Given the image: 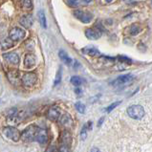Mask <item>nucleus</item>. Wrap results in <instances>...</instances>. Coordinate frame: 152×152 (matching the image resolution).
<instances>
[{"mask_svg":"<svg viewBox=\"0 0 152 152\" xmlns=\"http://www.w3.org/2000/svg\"><path fill=\"white\" fill-rule=\"evenodd\" d=\"M141 31V28L139 27L137 24H133L131 26V28H130V34H132V36H136Z\"/></svg>","mask_w":152,"mask_h":152,"instance_id":"23","label":"nucleus"},{"mask_svg":"<svg viewBox=\"0 0 152 152\" xmlns=\"http://www.w3.org/2000/svg\"><path fill=\"white\" fill-rule=\"evenodd\" d=\"M61 81V69L59 68V70L58 72V74H56V80H55V85H58L59 84V82Z\"/></svg>","mask_w":152,"mask_h":152,"instance_id":"25","label":"nucleus"},{"mask_svg":"<svg viewBox=\"0 0 152 152\" xmlns=\"http://www.w3.org/2000/svg\"><path fill=\"white\" fill-rule=\"evenodd\" d=\"M74 15H75L76 18L80 20L82 23H89L91 20L93 19V15L91 12H83L80 10H76L74 11Z\"/></svg>","mask_w":152,"mask_h":152,"instance_id":"6","label":"nucleus"},{"mask_svg":"<svg viewBox=\"0 0 152 152\" xmlns=\"http://www.w3.org/2000/svg\"><path fill=\"white\" fill-rule=\"evenodd\" d=\"M59 123H60V124L62 125V126L69 128V127H71L73 125V120H72L71 116L69 114H64L63 116H61V118H60Z\"/></svg>","mask_w":152,"mask_h":152,"instance_id":"14","label":"nucleus"},{"mask_svg":"<svg viewBox=\"0 0 152 152\" xmlns=\"http://www.w3.org/2000/svg\"><path fill=\"white\" fill-rule=\"evenodd\" d=\"M37 62V58L36 56L32 54H27L25 56V58H24V66L26 68H32L36 65Z\"/></svg>","mask_w":152,"mask_h":152,"instance_id":"13","label":"nucleus"},{"mask_svg":"<svg viewBox=\"0 0 152 152\" xmlns=\"http://www.w3.org/2000/svg\"><path fill=\"white\" fill-rule=\"evenodd\" d=\"M127 114L131 117L132 119L141 120L145 116V109L142 105H131L127 108Z\"/></svg>","mask_w":152,"mask_h":152,"instance_id":"2","label":"nucleus"},{"mask_svg":"<svg viewBox=\"0 0 152 152\" xmlns=\"http://www.w3.org/2000/svg\"><path fill=\"white\" fill-rule=\"evenodd\" d=\"M60 141H61L63 145H67V146L70 145L72 142V136L70 132L67 131V130H64L61 133V135H60Z\"/></svg>","mask_w":152,"mask_h":152,"instance_id":"15","label":"nucleus"},{"mask_svg":"<svg viewBox=\"0 0 152 152\" xmlns=\"http://www.w3.org/2000/svg\"><path fill=\"white\" fill-rule=\"evenodd\" d=\"M22 6L27 9V10H31L33 8V0H20Z\"/></svg>","mask_w":152,"mask_h":152,"instance_id":"22","label":"nucleus"},{"mask_svg":"<svg viewBox=\"0 0 152 152\" xmlns=\"http://www.w3.org/2000/svg\"><path fill=\"white\" fill-rule=\"evenodd\" d=\"M37 15H38V19H39L40 25L42 26L43 28H46L47 27V21H46V16H45L44 12L39 11L37 12Z\"/></svg>","mask_w":152,"mask_h":152,"instance_id":"20","label":"nucleus"},{"mask_svg":"<svg viewBox=\"0 0 152 152\" xmlns=\"http://www.w3.org/2000/svg\"><path fill=\"white\" fill-rule=\"evenodd\" d=\"M75 91H76V93H77V94H80V93H81V90H80V88H77Z\"/></svg>","mask_w":152,"mask_h":152,"instance_id":"33","label":"nucleus"},{"mask_svg":"<svg viewBox=\"0 0 152 152\" xmlns=\"http://www.w3.org/2000/svg\"><path fill=\"white\" fill-rule=\"evenodd\" d=\"M21 81L24 86L26 87H32L37 81V76L36 73L34 72H28L25 73L24 75L21 77Z\"/></svg>","mask_w":152,"mask_h":152,"instance_id":"3","label":"nucleus"},{"mask_svg":"<svg viewBox=\"0 0 152 152\" xmlns=\"http://www.w3.org/2000/svg\"><path fill=\"white\" fill-rule=\"evenodd\" d=\"M3 58L6 60L8 63L16 65L19 63V56L15 52H10V53L3 54Z\"/></svg>","mask_w":152,"mask_h":152,"instance_id":"10","label":"nucleus"},{"mask_svg":"<svg viewBox=\"0 0 152 152\" xmlns=\"http://www.w3.org/2000/svg\"><path fill=\"white\" fill-rule=\"evenodd\" d=\"M45 152H56V146H54V145H50L48 148L46 149Z\"/></svg>","mask_w":152,"mask_h":152,"instance_id":"30","label":"nucleus"},{"mask_svg":"<svg viewBox=\"0 0 152 152\" xmlns=\"http://www.w3.org/2000/svg\"><path fill=\"white\" fill-rule=\"evenodd\" d=\"M37 129L38 128L36 125H30V126H28L21 133V139H22V141L26 142H30L36 140V134Z\"/></svg>","mask_w":152,"mask_h":152,"instance_id":"1","label":"nucleus"},{"mask_svg":"<svg viewBox=\"0 0 152 152\" xmlns=\"http://www.w3.org/2000/svg\"><path fill=\"white\" fill-rule=\"evenodd\" d=\"M102 121H103V118H102L101 120H99V126L102 124Z\"/></svg>","mask_w":152,"mask_h":152,"instance_id":"34","label":"nucleus"},{"mask_svg":"<svg viewBox=\"0 0 152 152\" xmlns=\"http://www.w3.org/2000/svg\"><path fill=\"white\" fill-rule=\"evenodd\" d=\"M48 140H49V136L47 130L44 128H38L36 134V141L41 145H44L48 142Z\"/></svg>","mask_w":152,"mask_h":152,"instance_id":"9","label":"nucleus"},{"mask_svg":"<svg viewBox=\"0 0 152 152\" xmlns=\"http://www.w3.org/2000/svg\"><path fill=\"white\" fill-rule=\"evenodd\" d=\"M90 152H101V151H99V148H96V147H94V148L91 149V151H90Z\"/></svg>","mask_w":152,"mask_h":152,"instance_id":"32","label":"nucleus"},{"mask_svg":"<svg viewBox=\"0 0 152 152\" xmlns=\"http://www.w3.org/2000/svg\"><path fill=\"white\" fill-rule=\"evenodd\" d=\"M3 133L7 138L11 139L14 142H18L19 139L21 138V133L17 128L12 127V126H7L3 129Z\"/></svg>","mask_w":152,"mask_h":152,"instance_id":"4","label":"nucleus"},{"mask_svg":"<svg viewBox=\"0 0 152 152\" xmlns=\"http://www.w3.org/2000/svg\"><path fill=\"white\" fill-rule=\"evenodd\" d=\"M68 2H69V5H71V6H77L76 0H68Z\"/></svg>","mask_w":152,"mask_h":152,"instance_id":"31","label":"nucleus"},{"mask_svg":"<svg viewBox=\"0 0 152 152\" xmlns=\"http://www.w3.org/2000/svg\"><path fill=\"white\" fill-rule=\"evenodd\" d=\"M58 56H59L60 59H61L66 65H71L72 64V59L70 58V56L67 55V53L65 51L60 50L59 53H58Z\"/></svg>","mask_w":152,"mask_h":152,"instance_id":"19","label":"nucleus"},{"mask_svg":"<svg viewBox=\"0 0 152 152\" xmlns=\"http://www.w3.org/2000/svg\"><path fill=\"white\" fill-rule=\"evenodd\" d=\"M26 33L23 29L19 27H14L10 30L9 33V37L11 38L12 41H20L25 38Z\"/></svg>","mask_w":152,"mask_h":152,"instance_id":"5","label":"nucleus"},{"mask_svg":"<svg viewBox=\"0 0 152 152\" xmlns=\"http://www.w3.org/2000/svg\"><path fill=\"white\" fill-rule=\"evenodd\" d=\"M86 129H87V127H86V124L83 126V128H82L81 132H80V138L82 141H84L86 137H87V131H86Z\"/></svg>","mask_w":152,"mask_h":152,"instance_id":"26","label":"nucleus"},{"mask_svg":"<svg viewBox=\"0 0 152 152\" xmlns=\"http://www.w3.org/2000/svg\"><path fill=\"white\" fill-rule=\"evenodd\" d=\"M119 60H120V61L125 62V63H128V64L131 63V60H130L128 58H126V56H119Z\"/></svg>","mask_w":152,"mask_h":152,"instance_id":"28","label":"nucleus"},{"mask_svg":"<svg viewBox=\"0 0 152 152\" xmlns=\"http://www.w3.org/2000/svg\"><path fill=\"white\" fill-rule=\"evenodd\" d=\"M85 36L88 39L97 40L102 37V31L98 28H88L85 30Z\"/></svg>","mask_w":152,"mask_h":152,"instance_id":"8","label":"nucleus"},{"mask_svg":"<svg viewBox=\"0 0 152 152\" xmlns=\"http://www.w3.org/2000/svg\"><path fill=\"white\" fill-rule=\"evenodd\" d=\"M58 152H70L69 151V147L67 145H61L59 147V149H58Z\"/></svg>","mask_w":152,"mask_h":152,"instance_id":"29","label":"nucleus"},{"mask_svg":"<svg viewBox=\"0 0 152 152\" xmlns=\"http://www.w3.org/2000/svg\"><path fill=\"white\" fill-rule=\"evenodd\" d=\"M75 106H76V109L79 111L80 113H81V114H84L85 113V105L83 103H81V102H77L75 104Z\"/></svg>","mask_w":152,"mask_h":152,"instance_id":"24","label":"nucleus"},{"mask_svg":"<svg viewBox=\"0 0 152 152\" xmlns=\"http://www.w3.org/2000/svg\"><path fill=\"white\" fill-rule=\"evenodd\" d=\"M82 53L87 55V56H99V52L98 49L94 48V47H85L81 50Z\"/></svg>","mask_w":152,"mask_h":152,"instance_id":"18","label":"nucleus"},{"mask_svg":"<svg viewBox=\"0 0 152 152\" xmlns=\"http://www.w3.org/2000/svg\"><path fill=\"white\" fill-rule=\"evenodd\" d=\"M135 79L134 77V76L130 75V74H128V75H124V76H121L119 77H117V79L112 81V85L114 86H123V85H126L128 83H131V82L133 81V80Z\"/></svg>","mask_w":152,"mask_h":152,"instance_id":"7","label":"nucleus"},{"mask_svg":"<svg viewBox=\"0 0 152 152\" xmlns=\"http://www.w3.org/2000/svg\"><path fill=\"white\" fill-rule=\"evenodd\" d=\"M19 23L22 25L23 27L29 29L32 27V25L34 23V17L32 15H25L20 18Z\"/></svg>","mask_w":152,"mask_h":152,"instance_id":"12","label":"nucleus"},{"mask_svg":"<svg viewBox=\"0 0 152 152\" xmlns=\"http://www.w3.org/2000/svg\"><path fill=\"white\" fill-rule=\"evenodd\" d=\"M15 41H12L10 37H7L2 41H0V49L1 50H8L9 48H12L14 46Z\"/></svg>","mask_w":152,"mask_h":152,"instance_id":"16","label":"nucleus"},{"mask_svg":"<svg viewBox=\"0 0 152 152\" xmlns=\"http://www.w3.org/2000/svg\"><path fill=\"white\" fill-rule=\"evenodd\" d=\"M59 116H60V110L56 106L51 107L48 113H47V118L50 121H58L59 119Z\"/></svg>","mask_w":152,"mask_h":152,"instance_id":"11","label":"nucleus"},{"mask_svg":"<svg viewBox=\"0 0 152 152\" xmlns=\"http://www.w3.org/2000/svg\"><path fill=\"white\" fill-rule=\"evenodd\" d=\"M121 103V102H114V103H112L110 106H108L107 108H106V111L107 112H111L113 109H114L115 107H117L118 106V104H120Z\"/></svg>","mask_w":152,"mask_h":152,"instance_id":"27","label":"nucleus"},{"mask_svg":"<svg viewBox=\"0 0 152 152\" xmlns=\"http://www.w3.org/2000/svg\"><path fill=\"white\" fill-rule=\"evenodd\" d=\"M112 0H106V2H111Z\"/></svg>","mask_w":152,"mask_h":152,"instance_id":"35","label":"nucleus"},{"mask_svg":"<svg viewBox=\"0 0 152 152\" xmlns=\"http://www.w3.org/2000/svg\"><path fill=\"white\" fill-rule=\"evenodd\" d=\"M18 72L15 71V70H12V71H10L8 73V77H9V80H10L12 83L14 84H16L18 83L19 81V75H18Z\"/></svg>","mask_w":152,"mask_h":152,"instance_id":"17","label":"nucleus"},{"mask_svg":"<svg viewBox=\"0 0 152 152\" xmlns=\"http://www.w3.org/2000/svg\"><path fill=\"white\" fill-rule=\"evenodd\" d=\"M71 83L75 86H80L82 83V79L77 76H74L71 77Z\"/></svg>","mask_w":152,"mask_h":152,"instance_id":"21","label":"nucleus"}]
</instances>
